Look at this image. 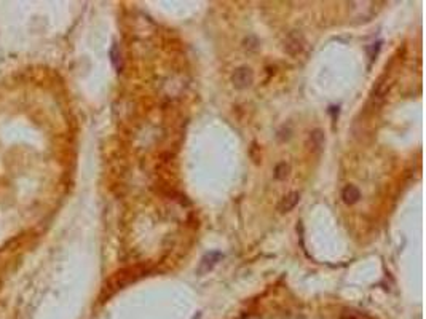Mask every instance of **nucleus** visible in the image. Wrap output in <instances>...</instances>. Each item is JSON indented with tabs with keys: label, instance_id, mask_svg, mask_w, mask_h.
<instances>
[{
	"label": "nucleus",
	"instance_id": "4",
	"mask_svg": "<svg viewBox=\"0 0 426 319\" xmlns=\"http://www.w3.org/2000/svg\"><path fill=\"white\" fill-rule=\"evenodd\" d=\"M220 259H222V254H220V252H209V254H206L205 257L201 259V264H200L198 271H200V273L209 271L215 264H217Z\"/></svg>",
	"mask_w": 426,
	"mask_h": 319
},
{
	"label": "nucleus",
	"instance_id": "3",
	"mask_svg": "<svg viewBox=\"0 0 426 319\" xmlns=\"http://www.w3.org/2000/svg\"><path fill=\"white\" fill-rule=\"evenodd\" d=\"M298 201H300V195H298V191H291V193L286 195L281 200V203H279V206H278L279 213H283V214L289 213V211H292L297 206Z\"/></svg>",
	"mask_w": 426,
	"mask_h": 319
},
{
	"label": "nucleus",
	"instance_id": "2",
	"mask_svg": "<svg viewBox=\"0 0 426 319\" xmlns=\"http://www.w3.org/2000/svg\"><path fill=\"white\" fill-rule=\"evenodd\" d=\"M252 80H254L252 70H251L249 67H244V66H243V67H238V69L233 72V75H232L233 85L237 86L238 89H243V88L251 86Z\"/></svg>",
	"mask_w": 426,
	"mask_h": 319
},
{
	"label": "nucleus",
	"instance_id": "7",
	"mask_svg": "<svg viewBox=\"0 0 426 319\" xmlns=\"http://www.w3.org/2000/svg\"><path fill=\"white\" fill-rule=\"evenodd\" d=\"M289 176V164L288 163H279L276 168H275V177L278 181H284L286 177Z\"/></svg>",
	"mask_w": 426,
	"mask_h": 319
},
{
	"label": "nucleus",
	"instance_id": "6",
	"mask_svg": "<svg viewBox=\"0 0 426 319\" xmlns=\"http://www.w3.org/2000/svg\"><path fill=\"white\" fill-rule=\"evenodd\" d=\"M310 140H311V145L315 147V149L320 150L322 144H324V134L321 130H315L313 133L310 134Z\"/></svg>",
	"mask_w": 426,
	"mask_h": 319
},
{
	"label": "nucleus",
	"instance_id": "5",
	"mask_svg": "<svg viewBox=\"0 0 426 319\" xmlns=\"http://www.w3.org/2000/svg\"><path fill=\"white\" fill-rule=\"evenodd\" d=\"M342 198L343 201H345L346 204H354L359 201L361 198V191L358 187H354V185H346L345 188H343L342 191Z\"/></svg>",
	"mask_w": 426,
	"mask_h": 319
},
{
	"label": "nucleus",
	"instance_id": "1",
	"mask_svg": "<svg viewBox=\"0 0 426 319\" xmlns=\"http://www.w3.org/2000/svg\"><path fill=\"white\" fill-rule=\"evenodd\" d=\"M305 50V38L300 32L297 30H292L289 32L288 35L284 38V51L291 56H298L302 54Z\"/></svg>",
	"mask_w": 426,
	"mask_h": 319
},
{
	"label": "nucleus",
	"instance_id": "8",
	"mask_svg": "<svg viewBox=\"0 0 426 319\" xmlns=\"http://www.w3.org/2000/svg\"><path fill=\"white\" fill-rule=\"evenodd\" d=\"M110 54H112V62H113V66H115V69L120 70V53H118V48H117V47H113L112 51H110Z\"/></svg>",
	"mask_w": 426,
	"mask_h": 319
}]
</instances>
